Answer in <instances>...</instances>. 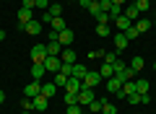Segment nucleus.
Segmentation results:
<instances>
[{"label": "nucleus", "instance_id": "1", "mask_svg": "<svg viewBox=\"0 0 156 114\" xmlns=\"http://www.w3.org/2000/svg\"><path fill=\"white\" fill-rule=\"evenodd\" d=\"M31 60H34V65H44V60H47V44H37V47L31 49Z\"/></svg>", "mask_w": 156, "mask_h": 114}, {"label": "nucleus", "instance_id": "2", "mask_svg": "<svg viewBox=\"0 0 156 114\" xmlns=\"http://www.w3.org/2000/svg\"><path fill=\"white\" fill-rule=\"evenodd\" d=\"M16 18H18V26L23 29L29 21H34V11H31V8H23V5H21V8H18V13H16Z\"/></svg>", "mask_w": 156, "mask_h": 114}, {"label": "nucleus", "instance_id": "3", "mask_svg": "<svg viewBox=\"0 0 156 114\" xmlns=\"http://www.w3.org/2000/svg\"><path fill=\"white\" fill-rule=\"evenodd\" d=\"M94 98H96V96H94V88H86V86H83L81 91H78V104H81V106H89Z\"/></svg>", "mask_w": 156, "mask_h": 114}, {"label": "nucleus", "instance_id": "4", "mask_svg": "<svg viewBox=\"0 0 156 114\" xmlns=\"http://www.w3.org/2000/svg\"><path fill=\"white\" fill-rule=\"evenodd\" d=\"M39 93H42V83H39V81L26 83V88H23V96H26V98H37Z\"/></svg>", "mask_w": 156, "mask_h": 114}, {"label": "nucleus", "instance_id": "5", "mask_svg": "<svg viewBox=\"0 0 156 114\" xmlns=\"http://www.w3.org/2000/svg\"><path fill=\"white\" fill-rule=\"evenodd\" d=\"M112 23H115V29H117L120 34H125L130 26H133V21H130V18H125V16H117V18H112Z\"/></svg>", "mask_w": 156, "mask_h": 114}, {"label": "nucleus", "instance_id": "6", "mask_svg": "<svg viewBox=\"0 0 156 114\" xmlns=\"http://www.w3.org/2000/svg\"><path fill=\"white\" fill-rule=\"evenodd\" d=\"M60 65H62L60 57H50V54H47V60H44V70L47 73H60Z\"/></svg>", "mask_w": 156, "mask_h": 114}, {"label": "nucleus", "instance_id": "7", "mask_svg": "<svg viewBox=\"0 0 156 114\" xmlns=\"http://www.w3.org/2000/svg\"><path fill=\"white\" fill-rule=\"evenodd\" d=\"M122 78H117V75H112V78H107V91L109 93H120V88H122Z\"/></svg>", "mask_w": 156, "mask_h": 114}, {"label": "nucleus", "instance_id": "8", "mask_svg": "<svg viewBox=\"0 0 156 114\" xmlns=\"http://www.w3.org/2000/svg\"><path fill=\"white\" fill-rule=\"evenodd\" d=\"M47 109H50V98L39 93V96L34 98V112H47Z\"/></svg>", "mask_w": 156, "mask_h": 114}, {"label": "nucleus", "instance_id": "9", "mask_svg": "<svg viewBox=\"0 0 156 114\" xmlns=\"http://www.w3.org/2000/svg\"><path fill=\"white\" fill-rule=\"evenodd\" d=\"M81 88H83L81 78H68V83H65V91H68V93H78Z\"/></svg>", "mask_w": 156, "mask_h": 114}, {"label": "nucleus", "instance_id": "10", "mask_svg": "<svg viewBox=\"0 0 156 114\" xmlns=\"http://www.w3.org/2000/svg\"><path fill=\"white\" fill-rule=\"evenodd\" d=\"M60 52H62V44L55 42V39H50V42H47V54H50V57H60Z\"/></svg>", "mask_w": 156, "mask_h": 114}, {"label": "nucleus", "instance_id": "11", "mask_svg": "<svg viewBox=\"0 0 156 114\" xmlns=\"http://www.w3.org/2000/svg\"><path fill=\"white\" fill-rule=\"evenodd\" d=\"M86 65H81V62H73V70H70V78H81V81H83L86 78Z\"/></svg>", "mask_w": 156, "mask_h": 114}, {"label": "nucleus", "instance_id": "12", "mask_svg": "<svg viewBox=\"0 0 156 114\" xmlns=\"http://www.w3.org/2000/svg\"><path fill=\"white\" fill-rule=\"evenodd\" d=\"M57 42H60L62 47H70V44H73V31H70V29L60 31V34H57Z\"/></svg>", "mask_w": 156, "mask_h": 114}, {"label": "nucleus", "instance_id": "13", "mask_svg": "<svg viewBox=\"0 0 156 114\" xmlns=\"http://www.w3.org/2000/svg\"><path fill=\"white\" fill-rule=\"evenodd\" d=\"M133 26H135V29H138V34H146V31H148V29H151V26H154V21H148V18H143V16H140V18H138V21H135V23H133Z\"/></svg>", "mask_w": 156, "mask_h": 114}, {"label": "nucleus", "instance_id": "14", "mask_svg": "<svg viewBox=\"0 0 156 114\" xmlns=\"http://www.w3.org/2000/svg\"><path fill=\"white\" fill-rule=\"evenodd\" d=\"M23 31H26V34H34V36H39V34H42V21H29L26 26H23Z\"/></svg>", "mask_w": 156, "mask_h": 114}, {"label": "nucleus", "instance_id": "15", "mask_svg": "<svg viewBox=\"0 0 156 114\" xmlns=\"http://www.w3.org/2000/svg\"><path fill=\"white\" fill-rule=\"evenodd\" d=\"M99 78H101L99 73H91V70H89V73H86V78H83V81H81V83H83L86 88H94L96 83H99Z\"/></svg>", "mask_w": 156, "mask_h": 114}, {"label": "nucleus", "instance_id": "16", "mask_svg": "<svg viewBox=\"0 0 156 114\" xmlns=\"http://www.w3.org/2000/svg\"><path fill=\"white\" fill-rule=\"evenodd\" d=\"M130 93H135V81H125L122 88H120V96H122V98H128Z\"/></svg>", "mask_w": 156, "mask_h": 114}, {"label": "nucleus", "instance_id": "17", "mask_svg": "<svg viewBox=\"0 0 156 114\" xmlns=\"http://www.w3.org/2000/svg\"><path fill=\"white\" fill-rule=\"evenodd\" d=\"M60 60H62V62H70V65H73V62H76V52H73L70 47H62V52H60Z\"/></svg>", "mask_w": 156, "mask_h": 114}, {"label": "nucleus", "instance_id": "18", "mask_svg": "<svg viewBox=\"0 0 156 114\" xmlns=\"http://www.w3.org/2000/svg\"><path fill=\"white\" fill-rule=\"evenodd\" d=\"M135 91H138V93H148L151 91V83L146 81V78H135Z\"/></svg>", "mask_w": 156, "mask_h": 114}, {"label": "nucleus", "instance_id": "19", "mask_svg": "<svg viewBox=\"0 0 156 114\" xmlns=\"http://www.w3.org/2000/svg\"><path fill=\"white\" fill-rule=\"evenodd\" d=\"M122 16L125 18H130V21H138V18H140V13H138V8H135V5H128V8H125V11H122Z\"/></svg>", "mask_w": 156, "mask_h": 114}, {"label": "nucleus", "instance_id": "20", "mask_svg": "<svg viewBox=\"0 0 156 114\" xmlns=\"http://www.w3.org/2000/svg\"><path fill=\"white\" fill-rule=\"evenodd\" d=\"M115 47H117V52H122V49L128 47V36L117 31V34H115Z\"/></svg>", "mask_w": 156, "mask_h": 114}, {"label": "nucleus", "instance_id": "21", "mask_svg": "<svg viewBox=\"0 0 156 114\" xmlns=\"http://www.w3.org/2000/svg\"><path fill=\"white\" fill-rule=\"evenodd\" d=\"M55 93H57V86H55V83H42V96L52 98Z\"/></svg>", "mask_w": 156, "mask_h": 114}, {"label": "nucleus", "instance_id": "22", "mask_svg": "<svg viewBox=\"0 0 156 114\" xmlns=\"http://www.w3.org/2000/svg\"><path fill=\"white\" fill-rule=\"evenodd\" d=\"M50 26H52V31H57V34H60V31H65V21H62V16H57V18H52V23H50Z\"/></svg>", "mask_w": 156, "mask_h": 114}, {"label": "nucleus", "instance_id": "23", "mask_svg": "<svg viewBox=\"0 0 156 114\" xmlns=\"http://www.w3.org/2000/svg\"><path fill=\"white\" fill-rule=\"evenodd\" d=\"M47 75V70H44V65H31V78H44Z\"/></svg>", "mask_w": 156, "mask_h": 114}, {"label": "nucleus", "instance_id": "24", "mask_svg": "<svg viewBox=\"0 0 156 114\" xmlns=\"http://www.w3.org/2000/svg\"><path fill=\"white\" fill-rule=\"evenodd\" d=\"M68 78H70V75H65V73H55V81H52V83H55L57 88H65V83H68Z\"/></svg>", "mask_w": 156, "mask_h": 114}, {"label": "nucleus", "instance_id": "25", "mask_svg": "<svg viewBox=\"0 0 156 114\" xmlns=\"http://www.w3.org/2000/svg\"><path fill=\"white\" fill-rule=\"evenodd\" d=\"M117 78H122V81H135V70L133 67H125L122 73H117Z\"/></svg>", "mask_w": 156, "mask_h": 114}, {"label": "nucleus", "instance_id": "26", "mask_svg": "<svg viewBox=\"0 0 156 114\" xmlns=\"http://www.w3.org/2000/svg\"><path fill=\"white\" fill-rule=\"evenodd\" d=\"M47 13H50L52 18H57V16H62V5H60V3H52V5L47 8Z\"/></svg>", "mask_w": 156, "mask_h": 114}, {"label": "nucleus", "instance_id": "27", "mask_svg": "<svg viewBox=\"0 0 156 114\" xmlns=\"http://www.w3.org/2000/svg\"><path fill=\"white\" fill-rule=\"evenodd\" d=\"M101 106H104V98H94V101L89 104V112L94 114V112H101Z\"/></svg>", "mask_w": 156, "mask_h": 114}, {"label": "nucleus", "instance_id": "28", "mask_svg": "<svg viewBox=\"0 0 156 114\" xmlns=\"http://www.w3.org/2000/svg\"><path fill=\"white\" fill-rule=\"evenodd\" d=\"M96 34H99V36H109L112 26H107V23H96Z\"/></svg>", "mask_w": 156, "mask_h": 114}, {"label": "nucleus", "instance_id": "29", "mask_svg": "<svg viewBox=\"0 0 156 114\" xmlns=\"http://www.w3.org/2000/svg\"><path fill=\"white\" fill-rule=\"evenodd\" d=\"M99 75H101V78H112V75H115V67L104 62V65H101V70H99Z\"/></svg>", "mask_w": 156, "mask_h": 114}, {"label": "nucleus", "instance_id": "30", "mask_svg": "<svg viewBox=\"0 0 156 114\" xmlns=\"http://www.w3.org/2000/svg\"><path fill=\"white\" fill-rule=\"evenodd\" d=\"M133 5L138 8V13H146V11H148V8H151V3H148V0H135Z\"/></svg>", "mask_w": 156, "mask_h": 114}, {"label": "nucleus", "instance_id": "31", "mask_svg": "<svg viewBox=\"0 0 156 114\" xmlns=\"http://www.w3.org/2000/svg\"><path fill=\"white\" fill-rule=\"evenodd\" d=\"M117 60H120V54H117V52H104V62H107V65H115Z\"/></svg>", "mask_w": 156, "mask_h": 114}, {"label": "nucleus", "instance_id": "32", "mask_svg": "<svg viewBox=\"0 0 156 114\" xmlns=\"http://www.w3.org/2000/svg\"><path fill=\"white\" fill-rule=\"evenodd\" d=\"M143 65H146V62H143V57H133V62H130V67H133L135 73H138V70H143Z\"/></svg>", "mask_w": 156, "mask_h": 114}, {"label": "nucleus", "instance_id": "33", "mask_svg": "<svg viewBox=\"0 0 156 114\" xmlns=\"http://www.w3.org/2000/svg\"><path fill=\"white\" fill-rule=\"evenodd\" d=\"M112 5H115L112 0H99V11H101V13H109V11H112Z\"/></svg>", "mask_w": 156, "mask_h": 114}, {"label": "nucleus", "instance_id": "34", "mask_svg": "<svg viewBox=\"0 0 156 114\" xmlns=\"http://www.w3.org/2000/svg\"><path fill=\"white\" fill-rule=\"evenodd\" d=\"M101 114H117V106L109 101H104V106H101Z\"/></svg>", "mask_w": 156, "mask_h": 114}, {"label": "nucleus", "instance_id": "35", "mask_svg": "<svg viewBox=\"0 0 156 114\" xmlns=\"http://www.w3.org/2000/svg\"><path fill=\"white\" fill-rule=\"evenodd\" d=\"M96 21H99V23H107V26H109V23H112V16H109V13H99V16H96Z\"/></svg>", "mask_w": 156, "mask_h": 114}, {"label": "nucleus", "instance_id": "36", "mask_svg": "<svg viewBox=\"0 0 156 114\" xmlns=\"http://www.w3.org/2000/svg\"><path fill=\"white\" fill-rule=\"evenodd\" d=\"M125 36H128V42H130V39H138L140 34H138V29H135V26H130L128 31H125Z\"/></svg>", "mask_w": 156, "mask_h": 114}, {"label": "nucleus", "instance_id": "37", "mask_svg": "<svg viewBox=\"0 0 156 114\" xmlns=\"http://www.w3.org/2000/svg\"><path fill=\"white\" fill-rule=\"evenodd\" d=\"M65 104L70 106V104H78V93H68L65 91Z\"/></svg>", "mask_w": 156, "mask_h": 114}, {"label": "nucleus", "instance_id": "38", "mask_svg": "<svg viewBox=\"0 0 156 114\" xmlns=\"http://www.w3.org/2000/svg\"><path fill=\"white\" fill-rule=\"evenodd\" d=\"M65 114H83V112H81V104H70Z\"/></svg>", "mask_w": 156, "mask_h": 114}, {"label": "nucleus", "instance_id": "39", "mask_svg": "<svg viewBox=\"0 0 156 114\" xmlns=\"http://www.w3.org/2000/svg\"><path fill=\"white\" fill-rule=\"evenodd\" d=\"M50 5H52L50 0H37V11H47Z\"/></svg>", "mask_w": 156, "mask_h": 114}, {"label": "nucleus", "instance_id": "40", "mask_svg": "<svg viewBox=\"0 0 156 114\" xmlns=\"http://www.w3.org/2000/svg\"><path fill=\"white\" fill-rule=\"evenodd\" d=\"M23 112H34V98H23Z\"/></svg>", "mask_w": 156, "mask_h": 114}, {"label": "nucleus", "instance_id": "41", "mask_svg": "<svg viewBox=\"0 0 156 114\" xmlns=\"http://www.w3.org/2000/svg\"><path fill=\"white\" fill-rule=\"evenodd\" d=\"M128 101H130V104H140V93H138V91H135V93H130V96H128Z\"/></svg>", "mask_w": 156, "mask_h": 114}, {"label": "nucleus", "instance_id": "42", "mask_svg": "<svg viewBox=\"0 0 156 114\" xmlns=\"http://www.w3.org/2000/svg\"><path fill=\"white\" fill-rule=\"evenodd\" d=\"M21 5H23V8H31V11H37V0H23Z\"/></svg>", "mask_w": 156, "mask_h": 114}, {"label": "nucleus", "instance_id": "43", "mask_svg": "<svg viewBox=\"0 0 156 114\" xmlns=\"http://www.w3.org/2000/svg\"><path fill=\"white\" fill-rule=\"evenodd\" d=\"M89 60H104V52H89Z\"/></svg>", "mask_w": 156, "mask_h": 114}, {"label": "nucleus", "instance_id": "44", "mask_svg": "<svg viewBox=\"0 0 156 114\" xmlns=\"http://www.w3.org/2000/svg\"><path fill=\"white\" fill-rule=\"evenodd\" d=\"M89 11L94 13V16H99V13H101V11H99V3H91V5H89Z\"/></svg>", "mask_w": 156, "mask_h": 114}, {"label": "nucleus", "instance_id": "45", "mask_svg": "<svg viewBox=\"0 0 156 114\" xmlns=\"http://www.w3.org/2000/svg\"><path fill=\"white\" fill-rule=\"evenodd\" d=\"M42 23H52V16L47 11H42Z\"/></svg>", "mask_w": 156, "mask_h": 114}, {"label": "nucleus", "instance_id": "46", "mask_svg": "<svg viewBox=\"0 0 156 114\" xmlns=\"http://www.w3.org/2000/svg\"><path fill=\"white\" fill-rule=\"evenodd\" d=\"M91 3H94V0H78V5H81V8H89Z\"/></svg>", "mask_w": 156, "mask_h": 114}, {"label": "nucleus", "instance_id": "47", "mask_svg": "<svg viewBox=\"0 0 156 114\" xmlns=\"http://www.w3.org/2000/svg\"><path fill=\"white\" fill-rule=\"evenodd\" d=\"M112 3H115V5H125V3H128V0H112Z\"/></svg>", "mask_w": 156, "mask_h": 114}, {"label": "nucleus", "instance_id": "48", "mask_svg": "<svg viewBox=\"0 0 156 114\" xmlns=\"http://www.w3.org/2000/svg\"><path fill=\"white\" fill-rule=\"evenodd\" d=\"M5 36H8V34H5V31H3V29H0V42H3V39H5Z\"/></svg>", "mask_w": 156, "mask_h": 114}, {"label": "nucleus", "instance_id": "49", "mask_svg": "<svg viewBox=\"0 0 156 114\" xmlns=\"http://www.w3.org/2000/svg\"><path fill=\"white\" fill-rule=\"evenodd\" d=\"M3 101H5V93H3V91H0V104H3Z\"/></svg>", "mask_w": 156, "mask_h": 114}, {"label": "nucleus", "instance_id": "50", "mask_svg": "<svg viewBox=\"0 0 156 114\" xmlns=\"http://www.w3.org/2000/svg\"><path fill=\"white\" fill-rule=\"evenodd\" d=\"M21 114H31V112H21Z\"/></svg>", "mask_w": 156, "mask_h": 114}, {"label": "nucleus", "instance_id": "51", "mask_svg": "<svg viewBox=\"0 0 156 114\" xmlns=\"http://www.w3.org/2000/svg\"><path fill=\"white\" fill-rule=\"evenodd\" d=\"M154 26H156V18H154Z\"/></svg>", "mask_w": 156, "mask_h": 114}, {"label": "nucleus", "instance_id": "52", "mask_svg": "<svg viewBox=\"0 0 156 114\" xmlns=\"http://www.w3.org/2000/svg\"><path fill=\"white\" fill-rule=\"evenodd\" d=\"M154 70H156V62H154Z\"/></svg>", "mask_w": 156, "mask_h": 114}, {"label": "nucleus", "instance_id": "53", "mask_svg": "<svg viewBox=\"0 0 156 114\" xmlns=\"http://www.w3.org/2000/svg\"><path fill=\"white\" fill-rule=\"evenodd\" d=\"M94 3H99V0H94Z\"/></svg>", "mask_w": 156, "mask_h": 114}]
</instances>
